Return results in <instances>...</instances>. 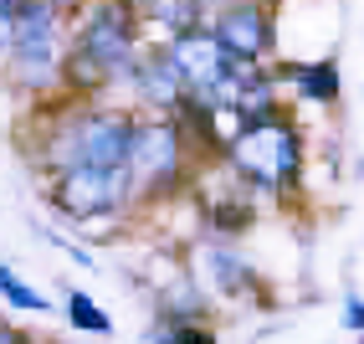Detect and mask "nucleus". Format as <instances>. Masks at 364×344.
Segmentation results:
<instances>
[{"label":"nucleus","instance_id":"f257e3e1","mask_svg":"<svg viewBox=\"0 0 364 344\" xmlns=\"http://www.w3.org/2000/svg\"><path fill=\"white\" fill-rule=\"evenodd\" d=\"M134 62V26L118 6H98L87 16V26L77 36V52L67 62V78L77 88H98L113 72H124Z\"/></svg>","mask_w":364,"mask_h":344},{"label":"nucleus","instance_id":"f03ea898","mask_svg":"<svg viewBox=\"0 0 364 344\" xmlns=\"http://www.w3.org/2000/svg\"><path fill=\"white\" fill-rule=\"evenodd\" d=\"M236 165L247 170V175H257V180H267V185H287L298 175V165H303V155H298V134L282 124V118H272V113H257L247 129L236 134Z\"/></svg>","mask_w":364,"mask_h":344},{"label":"nucleus","instance_id":"7ed1b4c3","mask_svg":"<svg viewBox=\"0 0 364 344\" xmlns=\"http://www.w3.org/2000/svg\"><path fill=\"white\" fill-rule=\"evenodd\" d=\"M175 67L190 93L200 98H226V93H241L236 88V52L221 41V31H185L175 41Z\"/></svg>","mask_w":364,"mask_h":344},{"label":"nucleus","instance_id":"20e7f679","mask_svg":"<svg viewBox=\"0 0 364 344\" xmlns=\"http://www.w3.org/2000/svg\"><path fill=\"white\" fill-rule=\"evenodd\" d=\"M11 26V57L26 78H41L57 57V21L46 0H21V11L6 21Z\"/></svg>","mask_w":364,"mask_h":344},{"label":"nucleus","instance_id":"39448f33","mask_svg":"<svg viewBox=\"0 0 364 344\" xmlns=\"http://www.w3.org/2000/svg\"><path fill=\"white\" fill-rule=\"evenodd\" d=\"M134 170H103V165H72L57 180V206L67 216H92L124 201V180Z\"/></svg>","mask_w":364,"mask_h":344},{"label":"nucleus","instance_id":"423d86ee","mask_svg":"<svg viewBox=\"0 0 364 344\" xmlns=\"http://www.w3.org/2000/svg\"><path fill=\"white\" fill-rule=\"evenodd\" d=\"M134 180L139 185H169L175 180V170H180V129L175 124H144L139 139H134Z\"/></svg>","mask_w":364,"mask_h":344},{"label":"nucleus","instance_id":"0eeeda50","mask_svg":"<svg viewBox=\"0 0 364 344\" xmlns=\"http://www.w3.org/2000/svg\"><path fill=\"white\" fill-rule=\"evenodd\" d=\"M215 31H221V41L231 46L241 62H252V57H262L267 46H272V21H267L262 6H231Z\"/></svg>","mask_w":364,"mask_h":344},{"label":"nucleus","instance_id":"6e6552de","mask_svg":"<svg viewBox=\"0 0 364 344\" xmlns=\"http://www.w3.org/2000/svg\"><path fill=\"white\" fill-rule=\"evenodd\" d=\"M293 78H298V88L308 93V98H338V72L328 67V62H313V67H293Z\"/></svg>","mask_w":364,"mask_h":344},{"label":"nucleus","instance_id":"1a4fd4ad","mask_svg":"<svg viewBox=\"0 0 364 344\" xmlns=\"http://www.w3.org/2000/svg\"><path fill=\"white\" fill-rule=\"evenodd\" d=\"M67 313H72V324L87 329V334H108V329H113V324H108V313L92 303L87 293H72V298H67Z\"/></svg>","mask_w":364,"mask_h":344},{"label":"nucleus","instance_id":"9d476101","mask_svg":"<svg viewBox=\"0 0 364 344\" xmlns=\"http://www.w3.org/2000/svg\"><path fill=\"white\" fill-rule=\"evenodd\" d=\"M0 288H6V298H11L16 308H46L41 293H36V288H26V283L16 278V267H6V273H0Z\"/></svg>","mask_w":364,"mask_h":344},{"label":"nucleus","instance_id":"9b49d317","mask_svg":"<svg viewBox=\"0 0 364 344\" xmlns=\"http://www.w3.org/2000/svg\"><path fill=\"white\" fill-rule=\"evenodd\" d=\"M210 267L226 278V288H231V293H241V283H247V267H236V257H231V252H215V257H210Z\"/></svg>","mask_w":364,"mask_h":344},{"label":"nucleus","instance_id":"f8f14e48","mask_svg":"<svg viewBox=\"0 0 364 344\" xmlns=\"http://www.w3.org/2000/svg\"><path fill=\"white\" fill-rule=\"evenodd\" d=\"M344 318H349V329H364V303H359V298H349Z\"/></svg>","mask_w":364,"mask_h":344},{"label":"nucleus","instance_id":"ddd939ff","mask_svg":"<svg viewBox=\"0 0 364 344\" xmlns=\"http://www.w3.org/2000/svg\"><path fill=\"white\" fill-rule=\"evenodd\" d=\"M180 344H215V339H210V334H196V329H185V334H180Z\"/></svg>","mask_w":364,"mask_h":344}]
</instances>
